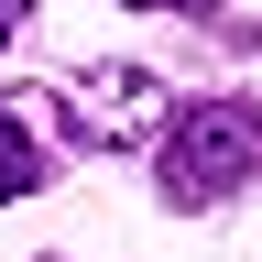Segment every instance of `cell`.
I'll return each mask as SVG.
<instances>
[{
    "instance_id": "obj_5",
    "label": "cell",
    "mask_w": 262,
    "mask_h": 262,
    "mask_svg": "<svg viewBox=\"0 0 262 262\" xmlns=\"http://www.w3.org/2000/svg\"><path fill=\"white\" fill-rule=\"evenodd\" d=\"M131 11H175V0H131Z\"/></svg>"
},
{
    "instance_id": "obj_1",
    "label": "cell",
    "mask_w": 262,
    "mask_h": 262,
    "mask_svg": "<svg viewBox=\"0 0 262 262\" xmlns=\"http://www.w3.org/2000/svg\"><path fill=\"white\" fill-rule=\"evenodd\" d=\"M164 196L175 208H219L241 175H262V120L241 98H196V110H164Z\"/></svg>"
},
{
    "instance_id": "obj_2",
    "label": "cell",
    "mask_w": 262,
    "mask_h": 262,
    "mask_svg": "<svg viewBox=\"0 0 262 262\" xmlns=\"http://www.w3.org/2000/svg\"><path fill=\"white\" fill-rule=\"evenodd\" d=\"M164 110H175V88H164L153 66H77V77H66V120H77V142H98V153L153 142Z\"/></svg>"
},
{
    "instance_id": "obj_3",
    "label": "cell",
    "mask_w": 262,
    "mask_h": 262,
    "mask_svg": "<svg viewBox=\"0 0 262 262\" xmlns=\"http://www.w3.org/2000/svg\"><path fill=\"white\" fill-rule=\"evenodd\" d=\"M0 196H44V142L22 131L11 98H0Z\"/></svg>"
},
{
    "instance_id": "obj_4",
    "label": "cell",
    "mask_w": 262,
    "mask_h": 262,
    "mask_svg": "<svg viewBox=\"0 0 262 262\" xmlns=\"http://www.w3.org/2000/svg\"><path fill=\"white\" fill-rule=\"evenodd\" d=\"M22 11H33V0H0V44H11V33H22Z\"/></svg>"
}]
</instances>
